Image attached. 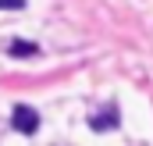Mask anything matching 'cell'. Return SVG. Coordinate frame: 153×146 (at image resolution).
I'll return each instance as SVG.
<instances>
[{"label": "cell", "instance_id": "obj_1", "mask_svg": "<svg viewBox=\"0 0 153 146\" xmlns=\"http://www.w3.org/2000/svg\"><path fill=\"white\" fill-rule=\"evenodd\" d=\"M11 125H14L22 136H32V132L39 128V114L29 107V104H18V107L11 110Z\"/></svg>", "mask_w": 153, "mask_h": 146}, {"label": "cell", "instance_id": "obj_2", "mask_svg": "<svg viewBox=\"0 0 153 146\" xmlns=\"http://www.w3.org/2000/svg\"><path fill=\"white\" fill-rule=\"evenodd\" d=\"M114 125H117V110L114 107H107V110H100V114L89 118V128H96V132H111Z\"/></svg>", "mask_w": 153, "mask_h": 146}, {"label": "cell", "instance_id": "obj_3", "mask_svg": "<svg viewBox=\"0 0 153 146\" xmlns=\"http://www.w3.org/2000/svg\"><path fill=\"white\" fill-rule=\"evenodd\" d=\"M7 54H11V57H32V54H39V46L29 43V39H14V43L7 46Z\"/></svg>", "mask_w": 153, "mask_h": 146}, {"label": "cell", "instance_id": "obj_4", "mask_svg": "<svg viewBox=\"0 0 153 146\" xmlns=\"http://www.w3.org/2000/svg\"><path fill=\"white\" fill-rule=\"evenodd\" d=\"M25 0H0V11H22Z\"/></svg>", "mask_w": 153, "mask_h": 146}]
</instances>
